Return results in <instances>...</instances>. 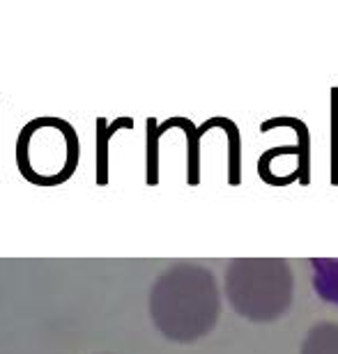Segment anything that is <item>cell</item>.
Returning a JSON list of instances; mask_svg holds the SVG:
<instances>
[{
	"label": "cell",
	"mask_w": 338,
	"mask_h": 354,
	"mask_svg": "<svg viewBox=\"0 0 338 354\" xmlns=\"http://www.w3.org/2000/svg\"><path fill=\"white\" fill-rule=\"evenodd\" d=\"M152 324L173 343H196L209 336L221 317V290L212 269L180 260L164 269L150 288Z\"/></svg>",
	"instance_id": "cell-1"
},
{
	"label": "cell",
	"mask_w": 338,
	"mask_h": 354,
	"mask_svg": "<svg viewBox=\"0 0 338 354\" xmlns=\"http://www.w3.org/2000/svg\"><path fill=\"white\" fill-rule=\"evenodd\" d=\"M223 290L239 317L265 324L290 310L294 274L285 258H235L225 267Z\"/></svg>",
	"instance_id": "cell-2"
},
{
	"label": "cell",
	"mask_w": 338,
	"mask_h": 354,
	"mask_svg": "<svg viewBox=\"0 0 338 354\" xmlns=\"http://www.w3.org/2000/svg\"><path fill=\"white\" fill-rule=\"evenodd\" d=\"M17 166L28 182L37 187H58L76 173L79 136L60 118L30 120L17 138Z\"/></svg>",
	"instance_id": "cell-3"
},
{
	"label": "cell",
	"mask_w": 338,
	"mask_h": 354,
	"mask_svg": "<svg viewBox=\"0 0 338 354\" xmlns=\"http://www.w3.org/2000/svg\"><path fill=\"white\" fill-rule=\"evenodd\" d=\"M180 127L187 136V184L189 187H198L200 184V138L205 136L203 127H196L191 120L187 118H171L164 124H159V133L164 136L168 129Z\"/></svg>",
	"instance_id": "cell-4"
},
{
	"label": "cell",
	"mask_w": 338,
	"mask_h": 354,
	"mask_svg": "<svg viewBox=\"0 0 338 354\" xmlns=\"http://www.w3.org/2000/svg\"><path fill=\"white\" fill-rule=\"evenodd\" d=\"M203 129L209 131V129H223L225 133V140H228V184L230 187H239L242 184V133H239V127L232 122L228 118H209L205 122L200 124Z\"/></svg>",
	"instance_id": "cell-5"
},
{
	"label": "cell",
	"mask_w": 338,
	"mask_h": 354,
	"mask_svg": "<svg viewBox=\"0 0 338 354\" xmlns=\"http://www.w3.org/2000/svg\"><path fill=\"white\" fill-rule=\"evenodd\" d=\"M299 354H338V322H315L301 341Z\"/></svg>",
	"instance_id": "cell-6"
},
{
	"label": "cell",
	"mask_w": 338,
	"mask_h": 354,
	"mask_svg": "<svg viewBox=\"0 0 338 354\" xmlns=\"http://www.w3.org/2000/svg\"><path fill=\"white\" fill-rule=\"evenodd\" d=\"M120 127L131 129L133 120L131 118H120L113 124H106V120L100 118L97 120V184L106 187L109 184V140Z\"/></svg>",
	"instance_id": "cell-7"
},
{
	"label": "cell",
	"mask_w": 338,
	"mask_h": 354,
	"mask_svg": "<svg viewBox=\"0 0 338 354\" xmlns=\"http://www.w3.org/2000/svg\"><path fill=\"white\" fill-rule=\"evenodd\" d=\"M159 122L154 118H147V187L159 184Z\"/></svg>",
	"instance_id": "cell-8"
},
{
	"label": "cell",
	"mask_w": 338,
	"mask_h": 354,
	"mask_svg": "<svg viewBox=\"0 0 338 354\" xmlns=\"http://www.w3.org/2000/svg\"><path fill=\"white\" fill-rule=\"evenodd\" d=\"M332 187H338V88H332Z\"/></svg>",
	"instance_id": "cell-9"
}]
</instances>
